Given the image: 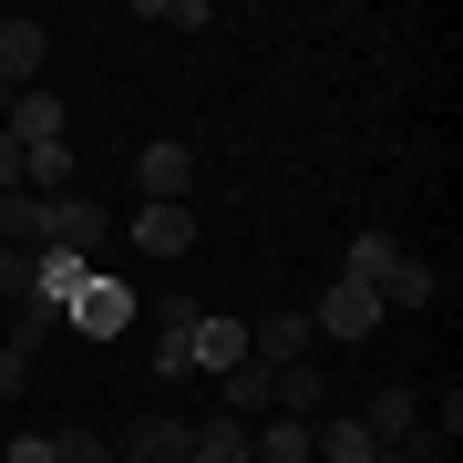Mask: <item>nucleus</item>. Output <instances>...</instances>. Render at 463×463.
I'll list each match as a JSON object with an SVG mask.
<instances>
[{"label": "nucleus", "instance_id": "nucleus-11", "mask_svg": "<svg viewBox=\"0 0 463 463\" xmlns=\"http://www.w3.org/2000/svg\"><path fill=\"white\" fill-rule=\"evenodd\" d=\"M185 453H196V422H175V412L134 422V443H124V463H185Z\"/></svg>", "mask_w": 463, "mask_h": 463}, {"label": "nucleus", "instance_id": "nucleus-17", "mask_svg": "<svg viewBox=\"0 0 463 463\" xmlns=\"http://www.w3.org/2000/svg\"><path fill=\"white\" fill-rule=\"evenodd\" d=\"M196 453H206V463H248V422H227V412L196 422Z\"/></svg>", "mask_w": 463, "mask_h": 463}, {"label": "nucleus", "instance_id": "nucleus-15", "mask_svg": "<svg viewBox=\"0 0 463 463\" xmlns=\"http://www.w3.org/2000/svg\"><path fill=\"white\" fill-rule=\"evenodd\" d=\"M268 402H279V371L237 361V371H227V422H268Z\"/></svg>", "mask_w": 463, "mask_h": 463}, {"label": "nucleus", "instance_id": "nucleus-7", "mask_svg": "<svg viewBox=\"0 0 463 463\" xmlns=\"http://www.w3.org/2000/svg\"><path fill=\"white\" fill-rule=\"evenodd\" d=\"M268 412L319 422V412H330V361H288V371H279V402H268Z\"/></svg>", "mask_w": 463, "mask_h": 463}, {"label": "nucleus", "instance_id": "nucleus-4", "mask_svg": "<svg viewBox=\"0 0 463 463\" xmlns=\"http://www.w3.org/2000/svg\"><path fill=\"white\" fill-rule=\"evenodd\" d=\"M134 185H145V206H185L196 155H185V145H145V155H134Z\"/></svg>", "mask_w": 463, "mask_h": 463}, {"label": "nucleus", "instance_id": "nucleus-24", "mask_svg": "<svg viewBox=\"0 0 463 463\" xmlns=\"http://www.w3.org/2000/svg\"><path fill=\"white\" fill-rule=\"evenodd\" d=\"M185 463H206V453H185Z\"/></svg>", "mask_w": 463, "mask_h": 463}, {"label": "nucleus", "instance_id": "nucleus-21", "mask_svg": "<svg viewBox=\"0 0 463 463\" xmlns=\"http://www.w3.org/2000/svg\"><path fill=\"white\" fill-rule=\"evenodd\" d=\"M21 392V350H0V402H11Z\"/></svg>", "mask_w": 463, "mask_h": 463}, {"label": "nucleus", "instance_id": "nucleus-6", "mask_svg": "<svg viewBox=\"0 0 463 463\" xmlns=\"http://www.w3.org/2000/svg\"><path fill=\"white\" fill-rule=\"evenodd\" d=\"M0 134H11V145H62V134H72V114H62V93H11V124H0Z\"/></svg>", "mask_w": 463, "mask_h": 463}, {"label": "nucleus", "instance_id": "nucleus-9", "mask_svg": "<svg viewBox=\"0 0 463 463\" xmlns=\"http://www.w3.org/2000/svg\"><path fill=\"white\" fill-rule=\"evenodd\" d=\"M432 288H443V279H432V268H422L412 248H402V258L371 279V298H381V309H432Z\"/></svg>", "mask_w": 463, "mask_h": 463}, {"label": "nucleus", "instance_id": "nucleus-1", "mask_svg": "<svg viewBox=\"0 0 463 463\" xmlns=\"http://www.w3.org/2000/svg\"><path fill=\"white\" fill-rule=\"evenodd\" d=\"M381 330V298L361 279H340V288H319V309H309V340H371Z\"/></svg>", "mask_w": 463, "mask_h": 463}, {"label": "nucleus", "instance_id": "nucleus-14", "mask_svg": "<svg viewBox=\"0 0 463 463\" xmlns=\"http://www.w3.org/2000/svg\"><path fill=\"white\" fill-rule=\"evenodd\" d=\"M309 453H319V463H371L381 443L361 432V412H330V422H309Z\"/></svg>", "mask_w": 463, "mask_h": 463}, {"label": "nucleus", "instance_id": "nucleus-8", "mask_svg": "<svg viewBox=\"0 0 463 463\" xmlns=\"http://www.w3.org/2000/svg\"><path fill=\"white\" fill-rule=\"evenodd\" d=\"M134 248H145V258H185V248H196V206H145V216H134Z\"/></svg>", "mask_w": 463, "mask_h": 463}, {"label": "nucleus", "instance_id": "nucleus-18", "mask_svg": "<svg viewBox=\"0 0 463 463\" xmlns=\"http://www.w3.org/2000/svg\"><path fill=\"white\" fill-rule=\"evenodd\" d=\"M392 258H402V248H392V237H381V227H361V237H350V279H361V288H371V279H381V268H392Z\"/></svg>", "mask_w": 463, "mask_h": 463}, {"label": "nucleus", "instance_id": "nucleus-2", "mask_svg": "<svg viewBox=\"0 0 463 463\" xmlns=\"http://www.w3.org/2000/svg\"><path fill=\"white\" fill-rule=\"evenodd\" d=\"M62 319H72L83 340H124V330H134V288H124V279H83V298H72Z\"/></svg>", "mask_w": 463, "mask_h": 463}, {"label": "nucleus", "instance_id": "nucleus-10", "mask_svg": "<svg viewBox=\"0 0 463 463\" xmlns=\"http://www.w3.org/2000/svg\"><path fill=\"white\" fill-rule=\"evenodd\" d=\"M83 279H93V258H72V248H42L32 258V298H52V309H72Z\"/></svg>", "mask_w": 463, "mask_h": 463}, {"label": "nucleus", "instance_id": "nucleus-12", "mask_svg": "<svg viewBox=\"0 0 463 463\" xmlns=\"http://www.w3.org/2000/svg\"><path fill=\"white\" fill-rule=\"evenodd\" d=\"M248 463H319V453H309V422H288V412L248 422Z\"/></svg>", "mask_w": 463, "mask_h": 463}, {"label": "nucleus", "instance_id": "nucleus-22", "mask_svg": "<svg viewBox=\"0 0 463 463\" xmlns=\"http://www.w3.org/2000/svg\"><path fill=\"white\" fill-rule=\"evenodd\" d=\"M371 463H412V453H371Z\"/></svg>", "mask_w": 463, "mask_h": 463}, {"label": "nucleus", "instance_id": "nucleus-13", "mask_svg": "<svg viewBox=\"0 0 463 463\" xmlns=\"http://www.w3.org/2000/svg\"><path fill=\"white\" fill-rule=\"evenodd\" d=\"M237 361H248V319H196V371L227 381Z\"/></svg>", "mask_w": 463, "mask_h": 463}, {"label": "nucleus", "instance_id": "nucleus-3", "mask_svg": "<svg viewBox=\"0 0 463 463\" xmlns=\"http://www.w3.org/2000/svg\"><path fill=\"white\" fill-rule=\"evenodd\" d=\"M361 432H371L381 453H402V443L422 432V392H412V381H392V392H371V402H361Z\"/></svg>", "mask_w": 463, "mask_h": 463}, {"label": "nucleus", "instance_id": "nucleus-25", "mask_svg": "<svg viewBox=\"0 0 463 463\" xmlns=\"http://www.w3.org/2000/svg\"><path fill=\"white\" fill-rule=\"evenodd\" d=\"M0 258H11V248H0Z\"/></svg>", "mask_w": 463, "mask_h": 463}, {"label": "nucleus", "instance_id": "nucleus-23", "mask_svg": "<svg viewBox=\"0 0 463 463\" xmlns=\"http://www.w3.org/2000/svg\"><path fill=\"white\" fill-rule=\"evenodd\" d=\"M0 124H11V93H0Z\"/></svg>", "mask_w": 463, "mask_h": 463}, {"label": "nucleus", "instance_id": "nucleus-5", "mask_svg": "<svg viewBox=\"0 0 463 463\" xmlns=\"http://www.w3.org/2000/svg\"><path fill=\"white\" fill-rule=\"evenodd\" d=\"M42 52H52L42 21H0V93H32L42 83Z\"/></svg>", "mask_w": 463, "mask_h": 463}, {"label": "nucleus", "instance_id": "nucleus-19", "mask_svg": "<svg viewBox=\"0 0 463 463\" xmlns=\"http://www.w3.org/2000/svg\"><path fill=\"white\" fill-rule=\"evenodd\" d=\"M52 463H114V443L103 432H52Z\"/></svg>", "mask_w": 463, "mask_h": 463}, {"label": "nucleus", "instance_id": "nucleus-20", "mask_svg": "<svg viewBox=\"0 0 463 463\" xmlns=\"http://www.w3.org/2000/svg\"><path fill=\"white\" fill-rule=\"evenodd\" d=\"M0 196H21V145L0 134Z\"/></svg>", "mask_w": 463, "mask_h": 463}, {"label": "nucleus", "instance_id": "nucleus-16", "mask_svg": "<svg viewBox=\"0 0 463 463\" xmlns=\"http://www.w3.org/2000/svg\"><path fill=\"white\" fill-rule=\"evenodd\" d=\"M155 371H196V309H165V340H155Z\"/></svg>", "mask_w": 463, "mask_h": 463}]
</instances>
